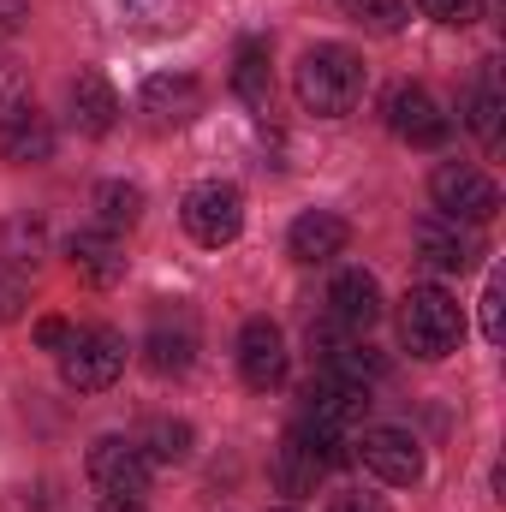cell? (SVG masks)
<instances>
[{
	"mask_svg": "<svg viewBox=\"0 0 506 512\" xmlns=\"http://www.w3.org/2000/svg\"><path fill=\"white\" fill-rule=\"evenodd\" d=\"M292 84H298V102L316 120H346L364 102V60L346 42H316V48H304Z\"/></svg>",
	"mask_w": 506,
	"mask_h": 512,
	"instance_id": "obj_1",
	"label": "cell"
},
{
	"mask_svg": "<svg viewBox=\"0 0 506 512\" xmlns=\"http://www.w3.org/2000/svg\"><path fill=\"white\" fill-rule=\"evenodd\" d=\"M399 340H405V352L423 358V364L453 358L459 340H465V310H459V298H447L441 286H411V292L399 298Z\"/></svg>",
	"mask_w": 506,
	"mask_h": 512,
	"instance_id": "obj_2",
	"label": "cell"
},
{
	"mask_svg": "<svg viewBox=\"0 0 506 512\" xmlns=\"http://www.w3.org/2000/svg\"><path fill=\"white\" fill-rule=\"evenodd\" d=\"M126 370V334L114 328H72V340L60 346V382L78 387V393H102V387L120 382Z\"/></svg>",
	"mask_w": 506,
	"mask_h": 512,
	"instance_id": "obj_3",
	"label": "cell"
},
{
	"mask_svg": "<svg viewBox=\"0 0 506 512\" xmlns=\"http://www.w3.org/2000/svg\"><path fill=\"white\" fill-rule=\"evenodd\" d=\"M90 483H96V495L114 512H137L143 495H149V459L137 453V441H126V435H102L90 447Z\"/></svg>",
	"mask_w": 506,
	"mask_h": 512,
	"instance_id": "obj_4",
	"label": "cell"
},
{
	"mask_svg": "<svg viewBox=\"0 0 506 512\" xmlns=\"http://www.w3.org/2000/svg\"><path fill=\"white\" fill-rule=\"evenodd\" d=\"M429 197H435V209H441L447 221H459V227H489V221L501 215V185H495L483 167H465V161L435 167Z\"/></svg>",
	"mask_w": 506,
	"mask_h": 512,
	"instance_id": "obj_5",
	"label": "cell"
},
{
	"mask_svg": "<svg viewBox=\"0 0 506 512\" xmlns=\"http://www.w3.org/2000/svg\"><path fill=\"white\" fill-rule=\"evenodd\" d=\"M179 221H185V233H191L197 245L221 251V245H233V239L245 233V191L227 185V179H203V185L185 191Z\"/></svg>",
	"mask_w": 506,
	"mask_h": 512,
	"instance_id": "obj_6",
	"label": "cell"
},
{
	"mask_svg": "<svg viewBox=\"0 0 506 512\" xmlns=\"http://www.w3.org/2000/svg\"><path fill=\"white\" fill-rule=\"evenodd\" d=\"M381 114H387V131L405 137L411 149H435V143H447V131H453V120L441 114V102H435L423 84H393L387 102H381Z\"/></svg>",
	"mask_w": 506,
	"mask_h": 512,
	"instance_id": "obj_7",
	"label": "cell"
},
{
	"mask_svg": "<svg viewBox=\"0 0 506 512\" xmlns=\"http://www.w3.org/2000/svg\"><path fill=\"white\" fill-rule=\"evenodd\" d=\"M411 245H417V262L429 268V274H465V268H477V233L471 227H459V221H447V215H423L417 221V233H411Z\"/></svg>",
	"mask_w": 506,
	"mask_h": 512,
	"instance_id": "obj_8",
	"label": "cell"
},
{
	"mask_svg": "<svg viewBox=\"0 0 506 512\" xmlns=\"http://www.w3.org/2000/svg\"><path fill=\"white\" fill-rule=\"evenodd\" d=\"M358 459H364L370 477L393 483V489H411L423 477V447L405 429H364L358 435Z\"/></svg>",
	"mask_w": 506,
	"mask_h": 512,
	"instance_id": "obj_9",
	"label": "cell"
},
{
	"mask_svg": "<svg viewBox=\"0 0 506 512\" xmlns=\"http://www.w3.org/2000/svg\"><path fill=\"white\" fill-rule=\"evenodd\" d=\"M239 376H245V387H256V393H268V387L286 382V334H280L268 316H251V322L239 328Z\"/></svg>",
	"mask_w": 506,
	"mask_h": 512,
	"instance_id": "obj_10",
	"label": "cell"
},
{
	"mask_svg": "<svg viewBox=\"0 0 506 512\" xmlns=\"http://www.w3.org/2000/svg\"><path fill=\"white\" fill-rule=\"evenodd\" d=\"M364 405H370V387L346 382L334 370H322L316 382L304 387V423H322V429H340V435L364 417Z\"/></svg>",
	"mask_w": 506,
	"mask_h": 512,
	"instance_id": "obj_11",
	"label": "cell"
},
{
	"mask_svg": "<svg viewBox=\"0 0 506 512\" xmlns=\"http://www.w3.org/2000/svg\"><path fill=\"white\" fill-rule=\"evenodd\" d=\"M328 322H340L346 334H370V328L381 322V286H376V274H364V268L334 274V286H328Z\"/></svg>",
	"mask_w": 506,
	"mask_h": 512,
	"instance_id": "obj_12",
	"label": "cell"
},
{
	"mask_svg": "<svg viewBox=\"0 0 506 512\" xmlns=\"http://www.w3.org/2000/svg\"><path fill=\"white\" fill-rule=\"evenodd\" d=\"M143 114L155 126H191L203 114V84L191 72H155L143 84Z\"/></svg>",
	"mask_w": 506,
	"mask_h": 512,
	"instance_id": "obj_13",
	"label": "cell"
},
{
	"mask_svg": "<svg viewBox=\"0 0 506 512\" xmlns=\"http://www.w3.org/2000/svg\"><path fill=\"white\" fill-rule=\"evenodd\" d=\"M346 245H352V227L334 215V209H310V215H298L292 221V233H286V251H292V262H334V256H346Z\"/></svg>",
	"mask_w": 506,
	"mask_h": 512,
	"instance_id": "obj_14",
	"label": "cell"
},
{
	"mask_svg": "<svg viewBox=\"0 0 506 512\" xmlns=\"http://www.w3.org/2000/svg\"><path fill=\"white\" fill-rule=\"evenodd\" d=\"M66 262L78 268L84 286H120V280H126V245H120L108 227H96V233H72Z\"/></svg>",
	"mask_w": 506,
	"mask_h": 512,
	"instance_id": "obj_15",
	"label": "cell"
},
{
	"mask_svg": "<svg viewBox=\"0 0 506 512\" xmlns=\"http://www.w3.org/2000/svg\"><path fill=\"white\" fill-rule=\"evenodd\" d=\"M143 358H149L155 376H185V370L197 364V322H191L185 310H179V316H155Z\"/></svg>",
	"mask_w": 506,
	"mask_h": 512,
	"instance_id": "obj_16",
	"label": "cell"
},
{
	"mask_svg": "<svg viewBox=\"0 0 506 512\" xmlns=\"http://www.w3.org/2000/svg\"><path fill=\"white\" fill-rule=\"evenodd\" d=\"M66 108H72V126L84 137H108L114 120H120V96H114V84L102 72H78L72 90H66Z\"/></svg>",
	"mask_w": 506,
	"mask_h": 512,
	"instance_id": "obj_17",
	"label": "cell"
},
{
	"mask_svg": "<svg viewBox=\"0 0 506 512\" xmlns=\"http://www.w3.org/2000/svg\"><path fill=\"white\" fill-rule=\"evenodd\" d=\"M0 155L12 167H42L54 155V126H48V114H36V102L0 120Z\"/></svg>",
	"mask_w": 506,
	"mask_h": 512,
	"instance_id": "obj_18",
	"label": "cell"
},
{
	"mask_svg": "<svg viewBox=\"0 0 506 512\" xmlns=\"http://www.w3.org/2000/svg\"><path fill=\"white\" fill-rule=\"evenodd\" d=\"M465 126L477 131L483 149H501V126H506V96H501V66L489 60L471 84V102H465Z\"/></svg>",
	"mask_w": 506,
	"mask_h": 512,
	"instance_id": "obj_19",
	"label": "cell"
},
{
	"mask_svg": "<svg viewBox=\"0 0 506 512\" xmlns=\"http://www.w3.org/2000/svg\"><path fill=\"white\" fill-rule=\"evenodd\" d=\"M233 96H239L251 114H268L274 78H268V42H262V36H245L239 54H233Z\"/></svg>",
	"mask_w": 506,
	"mask_h": 512,
	"instance_id": "obj_20",
	"label": "cell"
},
{
	"mask_svg": "<svg viewBox=\"0 0 506 512\" xmlns=\"http://www.w3.org/2000/svg\"><path fill=\"white\" fill-rule=\"evenodd\" d=\"M191 423L185 417H149L143 429H137V453L143 459H155V465H179V459H191Z\"/></svg>",
	"mask_w": 506,
	"mask_h": 512,
	"instance_id": "obj_21",
	"label": "cell"
},
{
	"mask_svg": "<svg viewBox=\"0 0 506 512\" xmlns=\"http://www.w3.org/2000/svg\"><path fill=\"white\" fill-rule=\"evenodd\" d=\"M96 215H102L108 233H131L143 221V191L131 179H102L96 185Z\"/></svg>",
	"mask_w": 506,
	"mask_h": 512,
	"instance_id": "obj_22",
	"label": "cell"
},
{
	"mask_svg": "<svg viewBox=\"0 0 506 512\" xmlns=\"http://www.w3.org/2000/svg\"><path fill=\"white\" fill-rule=\"evenodd\" d=\"M340 6H346L364 30H376V36L405 30V18H411V12H405V0H340Z\"/></svg>",
	"mask_w": 506,
	"mask_h": 512,
	"instance_id": "obj_23",
	"label": "cell"
},
{
	"mask_svg": "<svg viewBox=\"0 0 506 512\" xmlns=\"http://www.w3.org/2000/svg\"><path fill=\"white\" fill-rule=\"evenodd\" d=\"M18 108H30V72L18 60H0V120Z\"/></svg>",
	"mask_w": 506,
	"mask_h": 512,
	"instance_id": "obj_24",
	"label": "cell"
},
{
	"mask_svg": "<svg viewBox=\"0 0 506 512\" xmlns=\"http://www.w3.org/2000/svg\"><path fill=\"white\" fill-rule=\"evenodd\" d=\"M417 6H423V18H435L447 30H465V24L483 18V0H417Z\"/></svg>",
	"mask_w": 506,
	"mask_h": 512,
	"instance_id": "obj_25",
	"label": "cell"
},
{
	"mask_svg": "<svg viewBox=\"0 0 506 512\" xmlns=\"http://www.w3.org/2000/svg\"><path fill=\"white\" fill-rule=\"evenodd\" d=\"M36 251H42V221H12L6 227V262L18 268V262H36Z\"/></svg>",
	"mask_w": 506,
	"mask_h": 512,
	"instance_id": "obj_26",
	"label": "cell"
},
{
	"mask_svg": "<svg viewBox=\"0 0 506 512\" xmlns=\"http://www.w3.org/2000/svg\"><path fill=\"white\" fill-rule=\"evenodd\" d=\"M24 298H30V280H24L12 262H0V322H12V316L24 310Z\"/></svg>",
	"mask_w": 506,
	"mask_h": 512,
	"instance_id": "obj_27",
	"label": "cell"
},
{
	"mask_svg": "<svg viewBox=\"0 0 506 512\" xmlns=\"http://www.w3.org/2000/svg\"><path fill=\"white\" fill-rule=\"evenodd\" d=\"M501 304H506V292H501V280H489V292H483V334H489V346H501V340H506V322H501Z\"/></svg>",
	"mask_w": 506,
	"mask_h": 512,
	"instance_id": "obj_28",
	"label": "cell"
},
{
	"mask_svg": "<svg viewBox=\"0 0 506 512\" xmlns=\"http://www.w3.org/2000/svg\"><path fill=\"white\" fill-rule=\"evenodd\" d=\"M66 340H72V322H66V316H42V322H36V346H48V352H60Z\"/></svg>",
	"mask_w": 506,
	"mask_h": 512,
	"instance_id": "obj_29",
	"label": "cell"
},
{
	"mask_svg": "<svg viewBox=\"0 0 506 512\" xmlns=\"http://www.w3.org/2000/svg\"><path fill=\"white\" fill-rule=\"evenodd\" d=\"M30 18V0H0V36H18Z\"/></svg>",
	"mask_w": 506,
	"mask_h": 512,
	"instance_id": "obj_30",
	"label": "cell"
},
{
	"mask_svg": "<svg viewBox=\"0 0 506 512\" xmlns=\"http://www.w3.org/2000/svg\"><path fill=\"white\" fill-rule=\"evenodd\" d=\"M334 512H387L376 501V495H340V501H334Z\"/></svg>",
	"mask_w": 506,
	"mask_h": 512,
	"instance_id": "obj_31",
	"label": "cell"
},
{
	"mask_svg": "<svg viewBox=\"0 0 506 512\" xmlns=\"http://www.w3.org/2000/svg\"><path fill=\"white\" fill-rule=\"evenodd\" d=\"M280 512H292V507H280Z\"/></svg>",
	"mask_w": 506,
	"mask_h": 512,
	"instance_id": "obj_32",
	"label": "cell"
}]
</instances>
